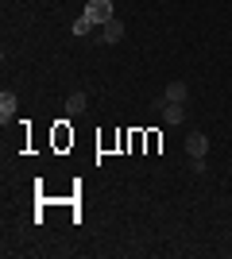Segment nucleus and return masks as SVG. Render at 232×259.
<instances>
[{
    "label": "nucleus",
    "instance_id": "f03ea898",
    "mask_svg": "<svg viewBox=\"0 0 232 259\" xmlns=\"http://www.w3.org/2000/svg\"><path fill=\"white\" fill-rule=\"evenodd\" d=\"M166 101H170V105H186V101H190V89H186V81H170V85L163 89V97L155 101V108H163Z\"/></svg>",
    "mask_w": 232,
    "mask_h": 259
},
{
    "label": "nucleus",
    "instance_id": "423d86ee",
    "mask_svg": "<svg viewBox=\"0 0 232 259\" xmlns=\"http://www.w3.org/2000/svg\"><path fill=\"white\" fill-rule=\"evenodd\" d=\"M85 108H89V97H85V93H81V89H77V93H70V97H66V112H70V116H81Z\"/></svg>",
    "mask_w": 232,
    "mask_h": 259
},
{
    "label": "nucleus",
    "instance_id": "39448f33",
    "mask_svg": "<svg viewBox=\"0 0 232 259\" xmlns=\"http://www.w3.org/2000/svg\"><path fill=\"white\" fill-rule=\"evenodd\" d=\"M12 116H16V93H0V124H12Z\"/></svg>",
    "mask_w": 232,
    "mask_h": 259
},
{
    "label": "nucleus",
    "instance_id": "6e6552de",
    "mask_svg": "<svg viewBox=\"0 0 232 259\" xmlns=\"http://www.w3.org/2000/svg\"><path fill=\"white\" fill-rule=\"evenodd\" d=\"M89 31H97V27H93L89 20H81V16H77V20H74V27H70V35H77V39H81V35H89Z\"/></svg>",
    "mask_w": 232,
    "mask_h": 259
},
{
    "label": "nucleus",
    "instance_id": "7ed1b4c3",
    "mask_svg": "<svg viewBox=\"0 0 232 259\" xmlns=\"http://www.w3.org/2000/svg\"><path fill=\"white\" fill-rule=\"evenodd\" d=\"M97 35H101V43H105V47H116V43L124 39V23L112 16L109 23H101V27H97Z\"/></svg>",
    "mask_w": 232,
    "mask_h": 259
},
{
    "label": "nucleus",
    "instance_id": "20e7f679",
    "mask_svg": "<svg viewBox=\"0 0 232 259\" xmlns=\"http://www.w3.org/2000/svg\"><path fill=\"white\" fill-rule=\"evenodd\" d=\"M205 151H209V136H205V132H190L186 136V155L190 159H205Z\"/></svg>",
    "mask_w": 232,
    "mask_h": 259
},
{
    "label": "nucleus",
    "instance_id": "0eeeda50",
    "mask_svg": "<svg viewBox=\"0 0 232 259\" xmlns=\"http://www.w3.org/2000/svg\"><path fill=\"white\" fill-rule=\"evenodd\" d=\"M163 120L170 124V128L182 124V120H186V105H170V101H166V105H163Z\"/></svg>",
    "mask_w": 232,
    "mask_h": 259
},
{
    "label": "nucleus",
    "instance_id": "f257e3e1",
    "mask_svg": "<svg viewBox=\"0 0 232 259\" xmlns=\"http://www.w3.org/2000/svg\"><path fill=\"white\" fill-rule=\"evenodd\" d=\"M116 12H112V0H89L85 12H81V20H89L93 27H101V23H109Z\"/></svg>",
    "mask_w": 232,
    "mask_h": 259
}]
</instances>
